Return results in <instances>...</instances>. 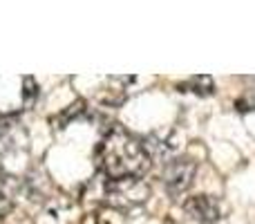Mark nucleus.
Segmentation results:
<instances>
[{"instance_id":"obj_5","label":"nucleus","mask_w":255,"mask_h":224,"mask_svg":"<svg viewBox=\"0 0 255 224\" xmlns=\"http://www.w3.org/2000/svg\"><path fill=\"white\" fill-rule=\"evenodd\" d=\"M20 180L13 175H0V216H7L20 195Z\"/></svg>"},{"instance_id":"obj_2","label":"nucleus","mask_w":255,"mask_h":224,"mask_svg":"<svg viewBox=\"0 0 255 224\" xmlns=\"http://www.w3.org/2000/svg\"><path fill=\"white\" fill-rule=\"evenodd\" d=\"M148 186L141 177H124V180H110L108 184V200L117 207H132L145 200Z\"/></svg>"},{"instance_id":"obj_1","label":"nucleus","mask_w":255,"mask_h":224,"mask_svg":"<svg viewBox=\"0 0 255 224\" xmlns=\"http://www.w3.org/2000/svg\"><path fill=\"white\" fill-rule=\"evenodd\" d=\"M97 164L108 180L141 177L150 166V155L132 132L112 126L97 146Z\"/></svg>"},{"instance_id":"obj_8","label":"nucleus","mask_w":255,"mask_h":224,"mask_svg":"<svg viewBox=\"0 0 255 224\" xmlns=\"http://www.w3.org/2000/svg\"><path fill=\"white\" fill-rule=\"evenodd\" d=\"M0 175H2V162H0Z\"/></svg>"},{"instance_id":"obj_4","label":"nucleus","mask_w":255,"mask_h":224,"mask_svg":"<svg viewBox=\"0 0 255 224\" xmlns=\"http://www.w3.org/2000/svg\"><path fill=\"white\" fill-rule=\"evenodd\" d=\"M184 211L188 213L193 220L202 222V224H213L222 218V207L215 198H208V195H195L188 198L184 202Z\"/></svg>"},{"instance_id":"obj_7","label":"nucleus","mask_w":255,"mask_h":224,"mask_svg":"<svg viewBox=\"0 0 255 224\" xmlns=\"http://www.w3.org/2000/svg\"><path fill=\"white\" fill-rule=\"evenodd\" d=\"M34 97H36V83L31 76H25V79H22V99H25L27 103H31Z\"/></svg>"},{"instance_id":"obj_3","label":"nucleus","mask_w":255,"mask_h":224,"mask_svg":"<svg viewBox=\"0 0 255 224\" xmlns=\"http://www.w3.org/2000/svg\"><path fill=\"white\" fill-rule=\"evenodd\" d=\"M195 171H197V164L188 157H177L172 162H168L166 171H163V182H166V189L170 195H181L188 191V186L193 184Z\"/></svg>"},{"instance_id":"obj_6","label":"nucleus","mask_w":255,"mask_h":224,"mask_svg":"<svg viewBox=\"0 0 255 224\" xmlns=\"http://www.w3.org/2000/svg\"><path fill=\"white\" fill-rule=\"evenodd\" d=\"M179 88H190L197 94H211L213 92V79L211 76H193L186 85H179Z\"/></svg>"}]
</instances>
